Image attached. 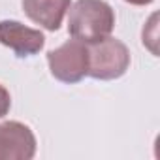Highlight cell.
Wrapping results in <instances>:
<instances>
[{"label": "cell", "instance_id": "4", "mask_svg": "<svg viewBox=\"0 0 160 160\" xmlns=\"http://www.w3.org/2000/svg\"><path fill=\"white\" fill-rule=\"evenodd\" d=\"M36 154V138L30 126L19 121L0 124V160H30Z\"/></svg>", "mask_w": 160, "mask_h": 160}, {"label": "cell", "instance_id": "8", "mask_svg": "<svg viewBox=\"0 0 160 160\" xmlns=\"http://www.w3.org/2000/svg\"><path fill=\"white\" fill-rule=\"evenodd\" d=\"M124 2H128V4H132V6H147V4L154 2V0H124Z\"/></svg>", "mask_w": 160, "mask_h": 160}, {"label": "cell", "instance_id": "1", "mask_svg": "<svg viewBox=\"0 0 160 160\" xmlns=\"http://www.w3.org/2000/svg\"><path fill=\"white\" fill-rule=\"evenodd\" d=\"M68 12V32L72 38L89 45L111 36L115 12L106 0H77Z\"/></svg>", "mask_w": 160, "mask_h": 160}, {"label": "cell", "instance_id": "7", "mask_svg": "<svg viewBox=\"0 0 160 160\" xmlns=\"http://www.w3.org/2000/svg\"><path fill=\"white\" fill-rule=\"evenodd\" d=\"M10 108H12V96L4 85H0V119L8 115Z\"/></svg>", "mask_w": 160, "mask_h": 160}, {"label": "cell", "instance_id": "2", "mask_svg": "<svg viewBox=\"0 0 160 160\" xmlns=\"http://www.w3.org/2000/svg\"><path fill=\"white\" fill-rule=\"evenodd\" d=\"M130 66V51L117 38H104L96 43H89V72L92 79L111 81L126 73Z\"/></svg>", "mask_w": 160, "mask_h": 160}, {"label": "cell", "instance_id": "3", "mask_svg": "<svg viewBox=\"0 0 160 160\" xmlns=\"http://www.w3.org/2000/svg\"><path fill=\"white\" fill-rule=\"evenodd\" d=\"M51 75L62 83H79L89 72V45L75 38L47 53Z\"/></svg>", "mask_w": 160, "mask_h": 160}, {"label": "cell", "instance_id": "5", "mask_svg": "<svg viewBox=\"0 0 160 160\" xmlns=\"http://www.w3.org/2000/svg\"><path fill=\"white\" fill-rule=\"evenodd\" d=\"M0 43L10 47L17 57H32L45 45V36L19 21H0Z\"/></svg>", "mask_w": 160, "mask_h": 160}, {"label": "cell", "instance_id": "6", "mask_svg": "<svg viewBox=\"0 0 160 160\" xmlns=\"http://www.w3.org/2000/svg\"><path fill=\"white\" fill-rule=\"evenodd\" d=\"M21 6L32 23L55 32L60 28L64 15L72 6V0H23Z\"/></svg>", "mask_w": 160, "mask_h": 160}]
</instances>
